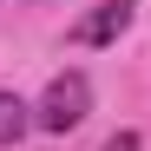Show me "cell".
Masks as SVG:
<instances>
[{
    "mask_svg": "<svg viewBox=\"0 0 151 151\" xmlns=\"http://www.w3.org/2000/svg\"><path fill=\"white\" fill-rule=\"evenodd\" d=\"M86 112H92V79L86 72H59V79L40 92L33 125L40 132H72V125H86Z\"/></svg>",
    "mask_w": 151,
    "mask_h": 151,
    "instance_id": "obj_1",
    "label": "cell"
},
{
    "mask_svg": "<svg viewBox=\"0 0 151 151\" xmlns=\"http://www.w3.org/2000/svg\"><path fill=\"white\" fill-rule=\"evenodd\" d=\"M132 13H138V0H99L79 27H72V40H79V46H112L125 27H132Z\"/></svg>",
    "mask_w": 151,
    "mask_h": 151,
    "instance_id": "obj_2",
    "label": "cell"
},
{
    "mask_svg": "<svg viewBox=\"0 0 151 151\" xmlns=\"http://www.w3.org/2000/svg\"><path fill=\"white\" fill-rule=\"evenodd\" d=\"M27 132H33V105H27L20 92H0V151H7V145H20Z\"/></svg>",
    "mask_w": 151,
    "mask_h": 151,
    "instance_id": "obj_3",
    "label": "cell"
},
{
    "mask_svg": "<svg viewBox=\"0 0 151 151\" xmlns=\"http://www.w3.org/2000/svg\"><path fill=\"white\" fill-rule=\"evenodd\" d=\"M105 151H145V145H138V132H112V138H105Z\"/></svg>",
    "mask_w": 151,
    "mask_h": 151,
    "instance_id": "obj_4",
    "label": "cell"
}]
</instances>
